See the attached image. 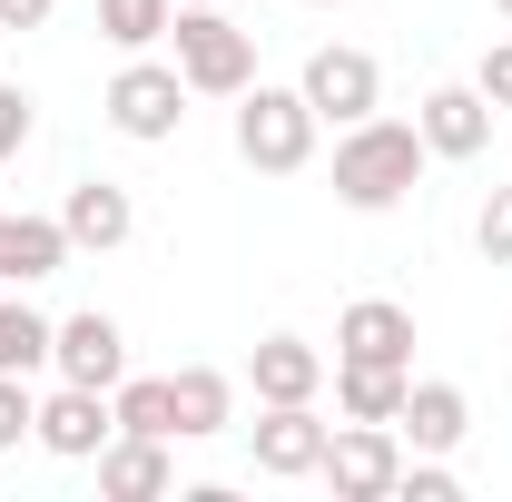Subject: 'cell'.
I'll return each instance as SVG.
<instances>
[{
	"label": "cell",
	"instance_id": "29",
	"mask_svg": "<svg viewBox=\"0 0 512 502\" xmlns=\"http://www.w3.org/2000/svg\"><path fill=\"white\" fill-rule=\"evenodd\" d=\"M503 30H512V0H503Z\"/></svg>",
	"mask_w": 512,
	"mask_h": 502
},
{
	"label": "cell",
	"instance_id": "27",
	"mask_svg": "<svg viewBox=\"0 0 512 502\" xmlns=\"http://www.w3.org/2000/svg\"><path fill=\"white\" fill-rule=\"evenodd\" d=\"M50 10H60V0H0V30H40Z\"/></svg>",
	"mask_w": 512,
	"mask_h": 502
},
{
	"label": "cell",
	"instance_id": "16",
	"mask_svg": "<svg viewBox=\"0 0 512 502\" xmlns=\"http://www.w3.org/2000/svg\"><path fill=\"white\" fill-rule=\"evenodd\" d=\"M69 256H79V247H69L60 217H30V207L0 217V286H40V276H60Z\"/></svg>",
	"mask_w": 512,
	"mask_h": 502
},
{
	"label": "cell",
	"instance_id": "23",
	"mask_svg": "<svg viewBox=\"0 0 512 502\" xmlns=\"http://www.w3.org/2000/svg\"><path fill=\"white\" fill-rule=\"evenodd\" d=\"M30 424H40V394H30V375H0V453H20V443H30Z\"/></svg>",
	"mask_w": 512,
	"mask_h": 502
},
{
	"label": "cell",
	"instance_id": "12",
	"mask_svg": "<svg viewBox=\"0 0 512 502\" xmlns=\"http://www.w3.org/2000/svg\"><path fill=\"white\" fill-rule=\"evenodd\" d=\"M99 493H109V502L178 493V453H168V434H109V443H99Z\"/></svg>",
	"mask_w": 512,
	"mask_h": 502
},
{
	"label": "cell",
	"instance_id": "24",
	"mask_svg": "<svg viewBox=\"0 0 512 502\" xmlns=\"http://www.w3.org/2000/svg\"><path fill=\"white\" fill-rule=\"evenodd\" d=\"M473 247H483V266H512V188L483 197V217H473Z\"/></svg>",
	"mask_w": 512,
	"mask_h": 502
},
{
	"label": "cell",
	"instance_id": "2",
	"mask_svg": "<svg viewBox=\"0 0 512 502\" xmlns=\"http://www.w3.org/2000/svg\"><path fill=\"white\" fill-rule=\"evenodd\" d=\"M168 40H178V79H188V99H237V89L256 79V30L227 20V0H178Z\"/></svg>",
	"mask_w": 512,
	"mask_h": 502
},
{
	"label": "cell",
	"instance_id": "3",
	"mask_svg": "<svg viewBox=\"0 0 512 502\" xmlns=\"http://www.w3.org/2000/svg\"><path fill=\"white\" fill-rule=\"evenodd\" d=\"M316 109H306V89H266L247 79L237 89V158H247L256 178H296L306 158H316Z\"/></svg>",
	"mask_w": 512,
	"mask_h": 502
},
{
	"label": "cell",
	"instance_id": "8",
	"mask_svg": "<svg viewBox=\"0 0 512 502\" xmlns=\"http://www.w3.org/2000/svg\"><path fill=\"white\" fill-rule=\"evenodd\" d=\"M50 375L60 384H109L128 375V335H119V315H99V306H79V315H60V335H50Z\"/></svg>",
	"mask_w": 512,
	"mask_h": 502
},
{
	"label": "cell",
	"instance_id": "15",
	"mask_svg": "<svg viewBox=\"0 0 512 502\" xmlns=\"http://www.w3.org/2000/svg\"><path fill=\"white\" fill-rule=\"evenodd\" d=\"M60 227H69V247L109 256V247H128L138 207H128V188H119V178H79V188L60 197Z\"/></svg>",
	"mask_w": 512,
	"mask_h": 502
},
{
	"label": "cell",
	"instance_id": "5",
	"mask_svg": "<svg viewBox=\"0 0 512 502\" xmlns=\"http://www.w3.org/2000/svg\"><path fill=\"white\" fill-rule=\"evenodd\" d=\"M306 109L316 119H335V128H355V119H375L384 109V69H375V50H355V40H325V50H306Z\"/></svg>",
	"mask_w": 512,
	"mask_h": 502
},
{
	"label": "cell",
	"instance_id": "1",
	"mask_svg": "<svg viewBox=\"0 0 512 502\" xmlns=\"http://www.w3.org/2000/svg\"><path fill=\"white\" fill-rule=\"evenodd\" d=\"M424 128L414 119H355V128H335V197L355 207V217H384V207H404L414 197V178H424Z\"/></svg>",
	"mask_w": 512,
	"mask_h": 502
},
{
	"label": "cell",
	"instance_id": "21",
	"mask_svg": "<svg viewBox=\"0 0 512 502\" xmlns=\"http://www.w3.org/2000/svg\"><path fill=\"white\" fill-rule=\"evenodd\" d=\"M178 20V0H99V40L109 50H158Z\"/></svg>",
	"mask_w": 512,
	"mask_h": 502
},
{
	"label": "cell",
	"instance_id": "25",
	"mask_svg": "<svg viewBox=\"0 0 512 502\" xmlns=\"http://www.w3.org/2000/svg\"><path fill=\"white\" fill-rule=\"evenodd\" d=\"M30 119H40V99H30V89H10V79H0V168H10V158H20V148H30Z\"/></svg>",
	"mask_w": 512,
	"mask_h": 502
},
{
	"label": "cell",
	"instance_id": "26",
	"mask_svg": "<svg viewBox=\"0 0 512 502\" xmlns=\"http://www.w3.org/2000/svg\"><path fill=\"white\" fill-rule=\"evenodd\" d=\"M473 89H483L493 109H512V30L493 40V50H483V69H473Z\"/></svg>",
	"mask_w": 512,
	"mask_h": 502
},
{
	"label": "cell",
	"instance_id": "22",
	"mask_svg": "<svg viewBox=\"0 0 512 502\" xmlns=\"http://www.w3.org/2000/svg\"><path fill=\"white\" fill-rule=\"evenodd\" d=\"M394 493H404V502H453L463 483H453V463H444V453H404V473H394Z\"/></svg>",
	"mask_w": 512,
	"mask_h": 502
},
{
	"label": "cell",
	"instance_id": "11",
	"mask_svg": "<svg viewBox=\"0 0 512 502\" xmlns=\"http://www.w3.org/2000/svg\"><path fill=\"white\" fill-rule=\"evenodd\" d=\"M335 355H345V365H414V306L355 296V306L335 315Z\"/></svg>",
	"mask_w": 512,
	"mask_h": 502
},
{
	"label": "cell",
	"instance_id": "18",
	"mask_svg": "<svg viewBox=\"0 0 512 502\" xmlns=\"http://www.w3.org/2000/svg\"><path fill=\"white\" fill-rule=\"evenodd\" d=\"M404 384H414V365H345V355H335V404H345V424H394V414H404Z\"/></svg>",
	"mask_w": 512,
	"mask_h": 502
},
{
	"label": "cell",
	"instance_id": "10",
	"mask_svg": "<svg viewBox=\"0 0 512 502\" xmlns=\"http://www.w3.org/2000/svg\"><path fill=\"white\" fill-rule=\"evenodd\" d=\"M325 434H335V424H325L316 404H266V414H256V473H266V483H306L325 463Z\"/></svg>",
	"mask_w": 512,
	"mask_h": 502
},
{
	"label": "cell",
	"instance_id": "7",
	"mask_svg": "<svg viewBox=\"0 0 512 502\" xmlns=\"http://www.w3.org/2000/svg\"><path fill=\"white\" fill-rule=\"evenodd\" d=\"M109 434H119V414H109L99 384H60V394H40V424H30L40 453H60V463H99V443H109Z\"/></svg>",
	"mask_w": 512,
	"mask_h": 502
},
{
	"label": "cell",
	"instance_id": "28",
	"mask_svg": "<svg viewBox=\"0 0 512 502\" xmlns=\"http://www.w3.org/2000/svg\"><path fill=\"white\" fill-rule=\"evenodd\" d=\"M306 10H335V0H306Z\"/></svg>",
	"mask_w": 512,
	"mask_h": 502
},
{
	"label": "cell",
	"instance_id": "17",
	"mask_svg": "<svg viewBox=\"0 0 512 502\" xmlns=\"http://www.w3.org/2000/svg\"><path fill=\"white\" fill-rule=\"evenodd\" d=\"M168 394H178V443H207V434L237 424V375L227 365H178Z\"/></svg>",
	"mask_w": 512,
	"mask_h": 502
},
{
	"label": "cell",
	"instance_id": "13",
	"mask_svg": "<svg viewBox=\"0 0 512 502\" xmlns=\"http://www.w3.org/2000/svg\"><path fill=\"white\" fill-rule=\"evenodd\" d=\"M394 434H404V453H453V443L473 434V394L444 375L404 384V414H394Z\"/></svg>",
	"mask_w": 512,
	"mask_h": 502
},
{
	"label": "cell",
	"instance_id": "6",
	"mask_svg": "<svg viewBox=\"0 0 512 502\" xmlns=\"http://www.w3.org/2000/svg\"><path fill=\"white\" fill-rule=\"evenodd\" d=\"M325 483L335 502H394V473H404V434L394 424H335L325 434Z\"/></svg>",
	"mask_w": 512,
	"mask_h": 502
},
{
	"label": "cell",
	"instance_id": "20",
	"mask_svg": "<svg viewBox=\"0 0 512 502\" xmlns=\"http://www.w3.org/2000/svg\"><path fill=\"white\" fill-rule=\"evenodd\" d=\"M50 335L60 325L30 306V296H0V375H40L50 365Z\"/></svg>",
	"mask_w": 512,
	"mask_h": 502
},
{
	"label": "cell",
	"instance_id": "19",
	"mask_svg": "<svg viewBox=\"0 0 512 502\" xmlns=\"http://www.w3.org/2000/svg\"><path fill=\"white\" fill-rule=\"evenodd\" d=\"M109 414H119V434H168L178 443V394H168V375H119L109 384Z\"/></svg>",
	"mask_w": 512,
	"mask_h": 502
},
{
	"label": "cell",
	"instance_id": "9",
	"mask_svg": "<svg viewBox=\"0 0 512 502\" xmlns=\"http://www.w3.org/2000/svg\"><path fill=\"white\" fill-rule=\"evenodd\" d=\"M493 99L473 89V79H444V89H424V109H414V128H424V148L434 158H483L493 148Z\"/></svg>",
	"mask_w": 512,
	"mask_h": 502
},
{
	"label": "cell",
	"instance_id": "4",
	"mask_svg": "<svg viewBox=\"0 0 512 502\" xmlns=\"http://www.w3.org/2000/svg\"><path fill=\"white\" fill-rule=\"evenodd\" d=\"M109 128L119 138H138V148H158V138H178V119H188V79H178V60H148V50H128V69L109 79Z\"/></svg>",
	"mask_w": 512,
	"mask_h": 502
},
{
	"label": "cell",
	"instance_id": "14",
	"mask_svg": "<svg viewBox=\"0 0 512 502\" xmlns=\"http://www.w3.org/2000/svg\"><path fill=\"white\" fill-rule=\"evenodd\" d=\"M247 384H256V404H316L325 394V355L306 335H266L247 355Z\"/></svg>",
	"mask_w": 512,
	"mask_h": 502
}]
</instances>
